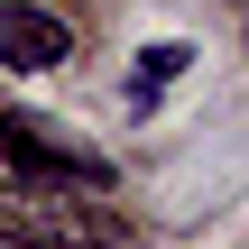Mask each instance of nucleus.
Here are the masks:
<instances>
[{
    "label": "nucleus",
    "mask_w": 249,
    "mask_h": 249,
    "mask_svg": "<svg viewBox=\"0 0 249 249\" xmlns=\"http://www.w3.org/2000/svg\"><path fill=\"white\" fill-rule=\"evenodd\" d=\"M0 157H18V176H46V185H65V194L111 185V166H102L83 139L46 129V120H28V111H0Z\"/></svg>",
    "instance_id": "1"
},
{
    "label": "nucleus",
    "mask_w": 249,
    "mask_h": 249,
    "mask_svg": "<svg viewBox=\"0 0 249 249\" xmlns=\"http://www.w3.org/2000/svg\"><path fill=\"white\" fill-rule=\"evenodd\" d=\"M74 55V37H65V18L55 9H0V65H18V74H46V65H65Z\"/></svg>",
    "instance_id": "2"
},
{
    "label": "nucleus",
    "mask_w": 249,
    "mask_h": 249,
    "mask_svg": "<svg viewBox=\"0 0 249 249\" xmlns=\"http://www.w3.org/2000/svg\"><path fill=\"white\" fill-rule=\"evenodd\" d=\"M185 65H194V46H185V37H166V46H148V55L129 65V111H157V102H166V83H176Z\"/></svg>",
    "instance_id": "3"
}]
</instances>
